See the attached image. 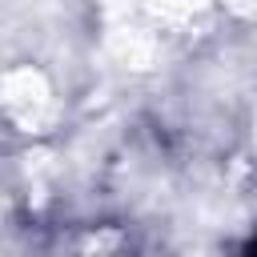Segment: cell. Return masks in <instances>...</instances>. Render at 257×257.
<instances>
[{
  "label": "cell",
  "mask_w": 257,
  "mask_h": 257,
  "mask_svg": "<svg viewBox=\"0 0 257 257\" xmlns=\"http://www.w3.org/2000/svg\"><path fill=\"white\" fill-rule=\"evenodd\" d=\"M249 257H257V241H253V249H249Z\"/></svg>",
  "instance_id": "obj_1"
}]
</instances>
